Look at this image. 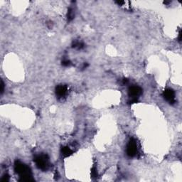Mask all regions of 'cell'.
<instances>
[{
  "instance_id": "cell-1",
  "label": "cell",
  "mask_w": 182,
  "mask_h": 182,
  "mask_svg": "<svg viewBox=\"0 0 182 182\" xmlns=\"http://www.w3.org/2000/svg\"><path fill=\"white\" fill-rule=\"evenodd\" d=\"M14 170L16 173L19 174L21 178V181H33L32 179V174L31 169L28 166L23 164L19 161H16L14 164Z\"/></svg>"
},
{
  "instance_id": "cell-2",
  "label": "cell",
  "mask_w": 182,
  "mask_h": 182,
  "mask_svg": "<svg viewBox=\"0 0 182 182\" xmlns=\"http://www.w3.org/2000/svg\"><path fill=\"white\" fill-rule=\"evenodd\" d=\"M36 167L43 171H46L49 167V158L46 154L38 155L34 159Z\"/></svg>"
},
{
  "instance_id": "cell-3",
  "label": "cell",
  "mask_w": 182,
  "mask_h": 182,
  "mask_svg": "<svg viewBox=\"0 0 182 182\" xmlns=\"http://www.w3.org/2000/svg\"><path fill=\"white\" fill-rule=\"evenodd\" d=\"M137 153V145L136 141L131 139L127 145V154L130 157H134Z\"/></svg>"
},
{
  "instance_id": "cell-4",
  "label": "cell",
  "mask_w": 182,
  "mask_h": 182,
  "mask_svg": "<svg viewBox=\"0 0 182 182\" xmlns=\"http://www.w3.org/2000/svg\"><path fill=\"white\" fill-rule=\"evenodd\" d=\"M163 96L164 99L170 104H174L175 103V93L172 89H166L163 93Z\"/></svg>"
},
{
  "instance_id": "cell-5",
  "label": "cell",
  "mask_w": 182,
  "mask_h": 182,
  "mask_svg": "<svg viewBox=\"0 0 182 182\" xmlns=\"http://www.w3.org/2000/svg\"><path fill=\"white\" fill-rule=\"evenodd\" d=\"M129 96L132 99H137L142 93V89L137 85H133L129 88Z\"/></svg>"
},
{
  "instance_id": "cell-6",
  "label": "cell",
  "mask_w": 182,
  "mask_h": 182,
  "mask_svg": "<svg viewBox=\"0 0 182 182\" xmlns=\"http://www.w3.org/2000/svg\"><path fill=\"white\" fill-rule=\"evenodd\" d=\"M67 93V88L65 85H60L56 87V95L59 97H63L66 95Z\"/></svg>"
},
{
  "instance_id": "cell-7",
  "label": "cell",
  "mask_w": 182,
  "mask_h": 182,
  "mask_svg": "<svg viewBox=\"0 0 182 182\" xmlns=\"http://www.w3.org/2000/svg\"><path fill=\"white\" fill-rule=\"evenodd\" d=\"M61 152H62V154L63 155V157H68L69 156H71L73 154V151L70 149L68 147H64L61 149Z\"/></svg>"
},
{
  "instance_id": "cell-8",
  "label": "cell",
  "mask_w": 182,
  "mask_h": 182,
  "mask_svg": "<svg viewBox=\"0 0 182 182\" xmlns=\"http://www.w3.org/2000/svg\"><path fill=\"white\" fill-rule=\"evenodd\" d=\"M74 16H75V14H74L73 10L72 9H69L68 11V21H71V20L73 19Z\"/></svg>"
},
{
  "instance_id": "cell-9",
  "label": "cell",
  "mask_w": 182,
  "mask_h": 182,
  "mask_svg": "<svg viewBox=\"0 0 182 182\" xmlns=\"http://www.w3.org/2000/svg\"><path fill=\"white\" fill-rule=\"evenodd\" d=\"M73 48H78V49H81L82 48H83V43H81V42L79 41H76L74 43L73 46Z\"/></svg>"
},
{
  "instance_id": "cell-10",
  "label": "cell",
  "mask_w": 182,
  "mask_h": 182,
  "mask_svg": "<svg viewBox=\"0 0 182 182\" xmlns=\"http://www.w3.org/2000/svg\"><path fill=\"white\" fill-rule=\"evenodd\" d=\"M62 65L64 66H70L71 65V62L69 60H64L62 61Z\"/></svg>"
},
{
  "instance_id": "cell-11",
  "label": "cell",
  "mask_w": 182,
  "mask_h": 182,
  "mask_svg": "<svg viewBox=\"0 0 182 182\" xmlns=\"http://www.w3.org/2000/svg\"><path fill=\"white\" fill-rule=\"evenodd\" d=\"M4 91V84L3 81H1V93H3V92Z\"/></svg>"
},
{
  "instance_id": "cell-12",
  "label": "cell",
  "mask_w": 182,
  "mask_h": 182,
  "mask_svg": "<svg viewBox=\"0 0 182 182\" xmlns=\"http://www.w3.org/2000/svg\"><path fill=\"white\" fill-rule=\"evenodd\" d=\"M1 181H9V176L8 175H4V177H3V178H2V179H1Z\"/></svg>"
}]
</instances>
